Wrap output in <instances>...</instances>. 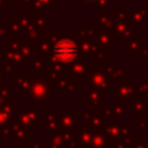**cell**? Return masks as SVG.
Here are the masks:
<instances>
[{
    "mask_svg": "<svg viewBox=\"0 0 148 148\" xmlns=\"http://www.w3.org/2000/svg\"><path fill=\"white\" fill-rule=\"evenodd\" d=\"M55 54L58 55L60 60H71L74 55H76V47H74L71 42H62L57 47Z\"/></svg>",
    "mask_w": 148,
    "mask_h": 148,
    "instance_id": "obj_1",
    "label": "cell"
}]
</instances>
